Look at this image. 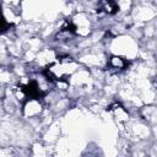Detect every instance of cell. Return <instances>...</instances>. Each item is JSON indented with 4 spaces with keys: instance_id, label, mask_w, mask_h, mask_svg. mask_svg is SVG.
I'll return each instance as SVG.
<instances>
[{
    "instance_id": "7a4b0ae2",
    "label": "cell",
    "mask_w": 157,
    "mask_h": 157,
    "mask_svg": "<svg viewBox=\"0 0 157 157\" xmlns=\"http://www.w3.org/2000/svg\"><path fill=\"white\" fill-rule=\"evenodd\" d=\"M110 64L114 66V67H124L126 65V61L123 60L121 58H118V56H113L110 59Z\"/></svg>"
},
{
    "instance_id": "3957f363",
    "label": "cell",
    "mask_w": 157,
    "mask_h": 157,
    "mask_svg": "<svg viewBox=\"0 0 157 157\" xmlns=\"http://www.w3.org/2000/svg\"><path fill=\"white\" fill-rule=\"evenodd\" d=\"M104 10L108 13H115L119 10V7H118V5L115 2H105L104 4Z\"/></svg>"
},
{
    "instance_id": "277c9868",
    "label": "cell",
    "mask_w": 157,
    "mask_h": 157,
    "mask_svg": "<svg viewBox=\"0 0 157 157\" xmlns=\"http://www.w3.org/2000/svg\"><path fill=\"white\" fill-rule=\"evenodd\" d=\"M10 27V25L6 22V20L2 17V16H0V33H2V32H5V31H7V28Z\"/></svg>"
},
{
    "instance_id": "6da1fadb",
    "label": "cell",
    "mask_w": 157,
    "mask_h": 157,
    "mask_svg": "<svg viewBox=\"0 0 157 157\" xmlns=\"http://www.w3.org/2000/svg\"><path fill=\"white\" fill-rule=\"evenodd\" d=\"M22 91H23L27 96H29V97H32V98H40L42 96H44V92H42V91L38 88V85H37L36 81H32V82H29L27 86H23V87H22Z\"/></svg>"
}]
</instances>
